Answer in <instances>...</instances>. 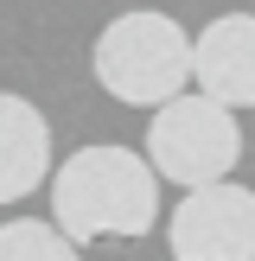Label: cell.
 <instances>
[{
  "label": "cell",
  "instance_id": "obj_2",
  "mask_svg": "<svg viewBox=\"0 0 255 261\" xmlns=\"http://www.w3.org/2000/svg\"><path fill=\"white\" fill-rule=\"evenodd\" d=\"M96 83L128 109H160L191 89V32L172 13H121L96 38Z\"/></svg>",
  "mask_w": 255,
  "mask_h": 261
},
{
  "label": "cell",
  "instance_id": "obj_1",
  "mask_svg": "<svg viewBox=\"0 0 255 261\" xmlns=\"http://www.w3.org/2000/svg\"><path fill=\"white\" fill-rule=\"evenodd\" d=\"M160 217V178L134 147H76L51 172V229L70 242H134Z\"/></svg>",
  "mask_w": 255,
  "mask_h": 261
},
{
  "label": "cell",
  "instance_id": "obj_6",
  "mask_svg": "<svg viewBox=\"0 0 255 261\" xmlns=\"http://www.w3.org/2000/svg\"><path fill=\"white\" fill-rule=\"evenodd\" d=\"M51 178V127L26 96L0 89V204L32 198Z\"/></svg>",
  "mask_w": 255,
  "mask_h": 261
},
{
  "label": "cell",
  "instance_id": "obj_4",
  "mask_svg": "<svg viewBox=\"0 0 255 261\" xmlns=\"http://www.w3.org/2000/svg\"><path fill=\"white\" fill-rule=\"evenodd\" d=\"M172 261H255V191L249 185H198L166 217Z\"/></svg>",
  "mask_w": 255,
  "mask_h": 261
},
{
  "label": "cell",
  "instance_id": "obj_3",
  "mask_svg": "<svg viewBox=\"0 0 255 261\" xmlns=\"http://www.w3.org/2000/svg\"><path fill=\"white\" fill-rule=\"evenodd\" d=\"M140 160L153 166V178L185 185V191L230 178V172H236V160H242L236 109L198 96V89L160 102V109H153V127H147V153H140Z\"/></svg>",
  "mask_w": 255,
  "mask_h": 261
},
{
  "label": "cell",
  "instance_id": "obj_7",
  "mask_svg": "<svg viewBox=\"0 0 255 261\" xmlns=\"http://www.w3.org/2000/svg\"><path fill=\"white\" fill-rule=\"evenodd\" d=\"M0 261H76V242L51 229V217H13L0 223Z\"/></svg>",
  "mask_w": 255,
  "mask_h": 261
},
{
  "label": "cell",
  "instance_id": "obj_5",
  "mask_svg": "<svg viewBox=\"0 0 255 261\" xmlns=\"http://www.w3.org/2000/svg\"><path fill=\"white\" fill-rule=\"evenodd\" d=\"M191 83L223 109H255V13H223L191 38Z\"/></svg>",
  "mask_w": 255,
  "mask_h": 261
}]
</instances>
